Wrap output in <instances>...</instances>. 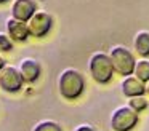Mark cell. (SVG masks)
<instances>
[{
    "instance_id": "6da1fadb",
    "label": "cell",
    "mask_w": 149,
    "mask_h": 131,
    "mask_svg": "<svg viewBox=\"0 0 149 131\" xmlns=\"http://www.w3.org/2000/svg\"><path fill=\"white\" fill-rule=\"evenodd\" d=\"M58 89L64 99H77L85 89V78L77 69H64L58 77Z\"/></svg>"
},
{
    "instance_id": "7a4b0ae2",
    "label": "cell",
    "mask_w": 149,
    "mask_h": 131,
    "mask_svg": "<svg viewBox=\"0 0 149 131\" xmlns=\"http://www.w3.org/2000/svg\"><path fill=\"white\" fill-rule=\"evenodd\" d=\"M88 70H90L91 78L96 83H109L111 78L114 75V67L112 62H111V58L107 53H103V51H98V53H93L88 61Z\"/></svg>"
},
{
    "instance_id": "3957f363",
    "label": "cell",
    "mask_w": 149,
    "mask_h": 131,
    "mask_svg": "<svg viewBox=\"0 0 149 131\" xmlns=\"http://www.w3.org/2000/svg\"><path fill=\"white\" fill-rule=\"evenodd\" d=\"M109 58H111V62H112L114 72H117L122 77H127V75H132L133 73L136 59L128 48L122 46V45H116V46L111 48Z\"/></svg>"
},
{
    "instance_id": "277c9868",
    "label": "cell",
    "mask_w": 149,
    "mask_h": 131,
    "mask_svg": "<svg viewBox=\"0 0 149 131\" xmlns=\"http://www.w3.org/2000/svg\"><path fill=\"white\" fill-rule=\"evenodd\" d=\"M138 123V112L130 105L116 109L111 115V128L114 131H132Z\"/></svg>"
},
{
    "instance_id": "5b68a950",
    "label": "cell",
    "mask_w": 149,
    "mask_h": 131,
    "mask_svg": "<svg viewBox=\"0 0 149 131\" xmlns=\"http://www.w3.org/2000/svg\"><path fill=\"white\" fill-rule=\"evenodd\" d=\"M52 26H53V16L48 11H43V10H37L27 21L31 37H36V38L45 37L52 30Z\"/></svg>"
},
{
    "instance_id": "8992f818",
    "label": "cell",
    "mask_w": 149,
    "mask_h": 131,
    "mask_svg": "<svg viewBox=\"0 0 149 131\" xmlns=\"http://www.w3.org/2000/svg\"><path fill=\"white\" fill-rule=\"evenodd\" d=\"M23 85H24V78L18 67L7 64L0 70V88L5 93H16L23 88Z\"/></svg>"
},
{
    "instance_id": "52a82bcc",
    "label": "cell",
    "mask_w": 149,
    "mask_h": 131,
    "mask_svg": "<svg viewBox=\"0 0 149 131\" xmlns=\"http://www.w3.org/2000/svg\"><path fill=\"white\" fill-rule=\"evenodd\" d=\"M5 27H7V34L10 35V38L13 42H26L27 38L31 37L29 27H27L26 21H21V19H16L13 16L5 21Z\"/></svg>"
},
{
    "instance_id": "ba28073f",
    "label": "cell",
    "mask_w": 149,
    "mask_h": 131,
    "mask_svg": "<svg viewBox=\"0 0 149 131\" xmlns=\"http://www.w3.org/2000/svg\"><path fill=\"white\" fill-rule=\"evenodd\" d=\"M37 11V3L34 0H13L10 13L13 18L21 19V21H29L31 16Z\"/></svg>"
},
{
    "instance_id": "9c48e42d",
    "label": "cell",
    "mask_w": 149,
    "mask_h": 131,
    "mask_svg": "<svg viewBox=\"0 0 149 131\" xmlns=\"http://www.w3.org/2000/svg\"><path fill=\"white\" fill-rule=\"evenodd\" d=\"M122 93L127 98H133V96H141L146 93V83L143 80H139L136 75H127L125 78L122 80Z\"/></svg>"
},
{
    "instance_id": "30bf717a",
    "label": "cell",
    "mask_w": 149,
    "mask_h": 131,
    "mask_svg": "<svg viewBox=\"0 0 149 131\" xmlns=\"http://www.w3.org/2000/svg\"><path fill=\"white\" fill-rule=\"evenodd\" d=\"M18 69H19L21 75H23V78H24V83L37 82V78L40 77V72H42L40 64L37 62L36 59H32V58H24L19 62V67H18Z\"/></svg>"
},
{
    "instance_id": "8fae6325",
    "label": "cell",
    "mask_w": 149,
    "mask_h": 131,
    "mask_svg": "<svg viewBox=\"0 0 149 131\" xmlns=\"http://www.w3.org/2000/svg\"><path fill=\"white\" fill-rule=\"evenodd\" d=\"M133 46H135L136 53L143 58L149 56V30H139L135 34L133 38Z\"/></svg>"
},
{
    "instance_id": "7c38bea8",
    "label": "cell",
    "mask_w": 149,
    "mask_h": 131,
    "mask_svg": "<svg viewBox=\"0 0 149 131\" xmlns=\"http://www.w3.org/2000/svg\"><path fill=\"white\" fill-rule=\"evenodd\" d=\"M133 75H136L139 80H143L144 83L149 82V59L143 58L138 59L135 64V70H133Z\"/></svg>"
},
{
    "instance_id": "4fadbf2b",
    "label": "cell",
    "mask_w": 149,
    "mask_h": 131,
    "mask_svg": "<svg viewBox=\"0 0 149 131\" xmlns=\"http://www.w3.org/2000/svg\"><path fill=\"white\" fill-rule=\"evenodd\" d=\"M128 105L133 109V110H136L139 114V112H143L146 107H148V99L144 98V94L141 96H133V98L128 99Z\"/></svg>"
},
{
    "instance_id": "5bb4252c",
    "label": "cell",
    "mask_w": 149,
    "mask_h": 131,
    "mask_svg": "<svg viewBox=\"0 0 149 131\" xmlns=\"http://www.w3.org/2000/svg\"><path fill=\"white\" fill-rule=\"evenodd\" d=\"M32 131H63V130H61V126H59V123H56V121L42 120L34 126Z\"/></svg>"
},
{
    "instance_id": "9a60e30c",
    "label": "cell",
    "mask_w": 149,
    "mask_h": 131,
    "mask_svg": "<svg viewBox=\"0 0 149 131\" xmlns=\"http://www.w3.org/2000/svg\"><path fill=\"white\" fill-rule=\"evenodd\" d=\"M13 50V40L10 38V35L5 34V32H0V51H11Z\"/></svg>"
},
{
    "instance_id": "2e32d148",
    "label": "cell",
    "mask_w": 149,
    "mask_h": 131,
    "mask_svg": "<svg viewBox=\"0 0 149 131\" xmlns=\"http://www.w3.org/2000/svg\"><path fill=\"white\" fill-rule=\"evenodd\" d=\"M74 131H95V130L90 126V125H79Z\"/></svg>"
},
{
    "instance_id": "e0dca14e",
    "label": "cell",
    "mask_w": 149,
    "mask_h": 131,
    "mask_svg": "<svg viewBox=\"0 0 149 131\" xmlns=\"http://www.w3.org/2000/svg\"><path fill=\"white\" fill-rule=\"evenodd\" d=\"M5 66H7V61H5V58L2 56V54H0V70L3 69Z\"/></svg>"
},
{
    "instance_id": "ac0fdd59",
    "label": "cell",
    "mask_w": 149,
    "mask_h": 131,
    "mask_svg": "<svg viewBox=\"0 0 149 131\" xmlns=\"http://www.w3.org/2000/svg\"><path fill=\"white\" fill-rule=\"evenodd\" d=\"M146 93H149V82L146 83Z\"/></svg>"
},
{
    "instance_id": "d6986e66",
    "label": "cell",
    "mask_w": 149,
    "mask_h": 131,
    "mask_svg": "<svg viewBox=\"0 0 149 131\" xmlns=\"http://www.w3.org/2000/svg\"><path fill=\"white\" fill-rule=\"evenodd\" d=\"M8 0H0V5H2V3H7Z\"/></svg>"
}]
</instances>
